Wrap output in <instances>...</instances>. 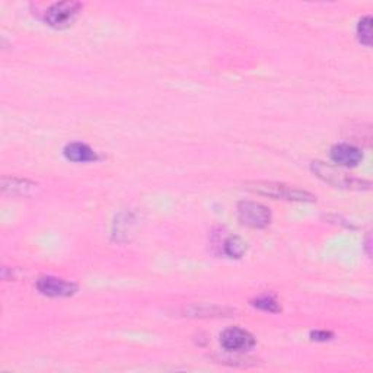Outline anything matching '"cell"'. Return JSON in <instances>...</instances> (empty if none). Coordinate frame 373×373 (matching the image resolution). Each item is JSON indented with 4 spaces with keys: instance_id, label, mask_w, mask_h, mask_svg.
I'll use <instances>...</instances> for the list:
<instances>
[{
    "instance_id": "cell-1",
    "label": "cell",
    "mask_w": 373,
    "mask_h": 373,
    "mask_svg": "<svg viewBox=\"0 0 373 373\" xmlns=\"http://www.w3.org/2000/svg\"><path fill=\"white\" fill-rule=\"evenodd\" d=\"M243 189L250 193L270 197L275 200H284V202H297V203H313L317 197L297 186L288 185L283 182L272 181H252L243 185Z\"/></svg>"
},
{
    "instance_id": "cell-8",
    "label": "cell",
    "mask_w": 373,
    "mask_h": 373,
    "mask_svg": "<svg viewBox=\"0 0 373 373\" xmlns=\"http://www.w3.org/2000/svg\"><path fill=\"white\" fill-rule=\"evenodd\" d=\"M63 153H64L67 161L76 162V164H86V162L98 161L96 152L91 146L85 145V143H80V141L69 143V145L64 146Z\"/></svg>"
},
{
    "instance_id": "cell-7",
    "label": "cell",
    "mask_w": 373,
    "mask_h": 373,
    "mask_svg": "<svg viewBox=\"0 0 373 373\" xmlns=\"http://www.w3.org/2000/svg\"><path fill=\"white\" fill-rule=\"evenodd\" d=\"M329 156H331L334 164L344 168H354L363 161L362 150L354 145H349V143H340V145L333 146Z\"/></svg>"
},
{
    "instance_id": "cell-4",
    "label": "cell",
    "mask_w": 373,
    "mask_h": 373,
    "mask_svg": "<svg viewBox=\"0 0 373 373\" xmlns=\"http://www.w3.org/2000/svg\"><path fill=\"white\" fill-rule=\"evenodd\" d=\"M238 219L243 226L251 229H264L271 222V211L261 203L241 202L238 203Z\"/></svg>"
},
{
    "instance_id": "cell-3",
    "label": "cell",
    "mask_w": 373,
    "mask_h": 373,
    "mask_svg": "<svg viewBox=\"0 0 373 373\" xmlns=\"http://www.w3.org/2000/svg\"><path fill=\"white\" fill-rule=\"evenodd\" d=\"M80 10L82 5L79 2H71V0L57 2L46 10L44 21L49 26L54 28V30H66V28L73 25Z\"/></svg>"
},
{
    "instance_id": "cell-6",
    "label": "cell",
    "mask_w": 373,
    "mask_h": 373,
    "mask_svg": "<svg viewBox=\"0 0 373 373\" xmlns=\"http://www.w3.org/2000/svg\"><path fill=\"white\" fill-rule=\"evenodd\" d=\"M37 290L49 297H70L78 292V284L57 277H41L37 281Z\"/></svg>"
},
{
    "instance_id": "cell-13",
    "label": "cell",
    "mask_w": 373,
    "mask_h": 373,
    "mask_svg": "<svg viewBox=\"0 0 373 373\" xmlns=\"http://www.w3.org/2000/svg\"><path fill=\"white\" fill-rule=\"evenodd\" d=\"M372 17L367 15L358 21L357 25V38L366 47L372 46Z\"/></svg>"
},
{
    "instance_id": "cell-14",
    "label": "cell",
    "mask_w": 373,
    "mask_h": 373,
    "mask_svg": "<svg viewBox=\"0 0 373 373\" xmlns=\"http://www.w3.org/2000/svg\"><path fill=\"white\" fill-rule=\"evenodd\" d=\"M333 337H334L333 333H329V331H312L311 333V338L315 341H328Z\"/></svg>"
},
{
    "instance_id": "cell-5",
    "label": "cell",
    "mask_w": 373,
    "mask_h": 373,
    "mask_svg": "<svg viewBox=\"0 0 373 373\" xmlns=\"http://www.w3.org/2000/svg\"><path fill=\"white\" fill-rule=\"evenodd\" d=\"M222 347L229 353L248 352L255 346V338L252 334L238 327L227 328L220 334Z\"/></svg>"
},
{
    "instance_id": "cell-9",
    "label": "cell",
    "mask_w": 373,
    "mask_h": 373,
    "mask_svg": "<svg viewBox=\"0 0 373 373\" xmlns=\"http://www.w3.org/2000/svg\"><path fill=\"white\" fill-rule=\"evenodd\" d=\"M35 186L37 184L26 181V180L8 178V177L2 180V191L10 196H28L31 191L35 190Z\"/></svg>"
},
{
    "instance_id": "cell-2",
    "label": "cell",
    "mask_w": 373,
    "mask_h": 373,
    "mask_svg": "<svg viewBox=\"0 0 373 373\" xmlns=\"http://www.w3.org/2000/svg\"><path fill=\"white\" fill-rule=\"evenodd\" d=\"M311 169L320 180H322L324 182H327L329 185L337 186V189L362 191V190H370V186H372V184L369 181L354 178V177L346 174L344 171H341L336 166L328 165L325 162H321V161L312 162Z\"/></svg>"
},
{
    "instance_id": "cell-10",
    "label": "cell",
    "mask_w": 373,
    "mask_h": 373,
    "mask_svg": "<svg viewBox=\"0 0 373 373\" xmlns=\"http://www.w3.org/2000/svg\"><path fill=\"white\" fill-rule=\"evenodd\" d=\"M231 311L225 309V308H218V306H209V305H203V306H190L184 311L185 317H223L225 313H229Z\"/></svg>"
},
{
    "instance_id": "cell-11",
    "label": "cell",
    "mask_w": 373,
    "mask_h": 373,
    "mask_svg": "<svg viewBox=\"0 0 373 373\" xmlns=\"http://www.w3.org/2000/svg\"><path fill=\"white\" fill-rule=\"evenodd\" d=\"M223 252L229 258H241L247 252V242L239 236H229L223 242Z\"/></svg>"
},
{
    "instance_id": "cell-12",
    "label": "cell",
    "mask_w": 373,
    "mask_h": 373,
    "mask_svg": "<svg viewBox=\"0 0 373 373\" xmlns=\"http://www.w3.org/2000/svg\"><path fill=\"white\" fill-rule=\"evenodd\" d=\"M252 306L261 309L264 312H271V313H277L281 311V306L280 304L277 302V300L272 297V296H268V295H264V296H258L252 300Z\"/></svg>"
}]
</instances>
